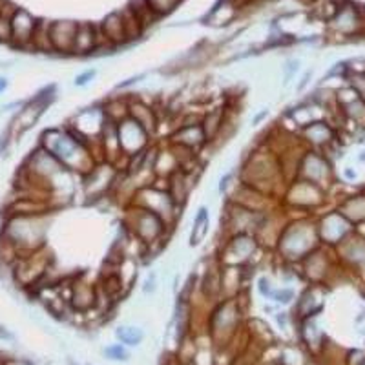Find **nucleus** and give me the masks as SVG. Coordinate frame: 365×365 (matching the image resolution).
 Segmentation results:
<instances>
[{
  "instance_id": "1",
  "label": "nucleus",
  "mask_w": 365,
  "mask_h": 365,
  "mask_svg": "<svg viewBox=\"0 0 365 365\" xmlns=\"http://www.w3.org/2000/svg\"><path fill=\"white\" fill-rule=\"evenodd\" d=\"M41 146L48 150L61 165L70 172L88 175L96 168V159L91 155L90 143L71 128L48 130L42 135Z\"/></svg>"
},
{
  "instance_id": "2",
  "label": "nucleus",
  "mask_w": 365,
  "mask_h": 365,
  "mask_svg": "<svg viewBox=\"0 0 365 365\" xmlns=\"http://www.w3.org/2000/svg\"><path fill=\"white\" fill-rule=\"evenodd\" d=\"M318 247V228L311 220H294L283 225L278 241H276L279 257L287 263H299Z\"/></svg>"
},
{
  "instance_id": "3",
  "label": "nucleus",
  "mask_w": 365,
  "mask_h": 365,
  "mask_svg": "<svg viewBox=\"0 0 365 365\" xmlns=\"http://www.w3.org/2000/svg\"><path fill=\"white\" fill-rule=\"evenodd\" d=\"M133 207H141L145 210L154 212L155 216L161 217L168 228H174L175 221L179 217V207L174 201V197L170 195V192L166 188H158V187H141L133 192Z\"/></svg>"
},
{
  "instance_id": "4",
  "label": "nucleus",
  "mask_w": 365,
  "mask_h": 365,
  "mask_svg": "<svg viewBox=\"0 0 365 365\" xmlns=\"http://www.w3.org/2000/svg\"><path fill=\"white\" fill-rule=\"evenodd\" d=\"M126 223H128V230L141 241L143 245H155V243H161L163 237L166 236V230H170L168 225L161 220L159 216H155L154 212L145 210L141 207H133L128 212V217H126Z\"/></svg>"
},
{
  "instance_id": "5",
  "label": "nucleus",
  "mask_w": 365,
  "mask_h": 365,
  "mask_svg": "<svg viewBox=\"0 0 365 365\" xmlns=\"http://www.w3.org/2000/svg\"><path fill=\"white\" fill-rule=\"evenodd\" d=\"M298 179L309 181L319 188H325L332 181V165L327 155L318 150H309L299 159L298 166Z\"/></svg>"
},
{
  "instance_id": "6",
  "label": "nucleus",
  "mask_w": 365,
  "mask_h": 365,
  "mask_svg": "<svg viewBox=\"0 0 365 365\" xmlns=\"http://www.w3.org/2000/svg\"><path fill=\"white\" fill-rule=\"evenodd\" d=\"M51 257L46 256L44 249H37L34 252L24 254L17 257V265H15V279L21 285H35L44 274L50 270Z\"/></svg>"
},
{
  "instance_id": "7",
  "label": "nucleus",
  "mask_w": 365,
  "mask_h": 365,
  "mask_svg": "<svg viewBox=\"0 0 365 365\" xmlns=\"http://www.w3.org/2000/svg\"><path fill=\"white\" fill-rule=\"evenodd\" d=\"M256 250L257 237L254 234H234L228 237L221 250V265H247L256 254Z\"/></svg>"
},
{
  "instance_id": "8",
  "label": "nucleus",
  "mask_w": 365,
  "mask_h": 365,
  "mask_svg": "<svg viewBox=\"0 0 365 365\" xmlns=\"http://www.w3.org/2000/svg\"><path fill=\"white\" fill-rule=\"evenodd\" d=\"M285 203L296 210H312L324 203V188L316 187L312 182L296 178L289 182L285 194Z\"/></svg>"
},
{
  "instance_id": "9",
  "label": "nucleus",
  "mask_w": 365,
  "mask_h": 365,
  "mask_svg": "<svg viewBox=\"0 0 365 365\" xmlns=\"http://www.w3.org/2000/svg\"><path fill=\"white\" fill-rule=\"evenodd\" d=\"M316 228H318L319 243L324 245H340L353 232L351 221L338 210L329 212L324 217H319Z\"/></svg>"
},
{
  "instance_id": "10",
  "label": "nucleus",
  "mask_w": 365,
  "mask_h": 365,
  "mask_svg": "<svg viewBox=\"0 0 365 365\" xmlns=\"http://www.w3.org/2000/svg\"><path fill=\"white\" fill-rule=\"evenodd\" d=\"M148 133L130 117L119 120V141L125 158L130 159L145 152L146 146H148Z\"/></svg>"
},
{
  "instance_id": "11",
  "label": "nucleus",
  "mask_w": 365,
  "mask_h": 365,
  "mask_svg": "<svg viewBox=\"0 0 365 365\" xmlns=\"http://www.w3.org/2000/svg\"><path fill=\"white\" fill-rule=\"evenodd\" d=\"M302 276L307 282H311L312 285H324L325 278L331 272V259H329L327 252H325L322 247L312 250L309 256H305L302 259Z\"/></svg>"
},
{
  "instance_id": "12",
  "label": "nucleus",
  "mask_w": 365,
  "mask_h": 365,
  "mask_svg": "<svg viewBox=\"0 0 365 365\" xmlns=\"http://www.w3.org/2000/svg\"><path fill=\"white\" fill-rule=\"evenodd\" d=\"M299 133H302L303 141L307 143L309 146H312V150H318V152L319 150L325 152L334 143V130L324 119L314 120L311 125L303 126Z\"/></svg>"
},
{
  "instance_id": "13",
  "label": "nucleus",
  "mask_w": 365,
  "mask_h": 365,
  "mask_svg": "<svg viewBox=\"0 0 365 365\" xmlns=\"http://www.w3.org/2000/svg\"><path fill=\"white\" fill-rule=\"evenodd\" d=\"M172 145L178 148H185L188 152H195L201 146L207 145V137H205L203 126L200 123H190V125H182L172 135Z\"/></svg>"
},
{
  "instance_id": "14",
  "label": "nucleus",
  "mask_w": 365,
  "mask_h": 365,
  "mask_svg": "<svg viewBox=\"0 0 365 365\" xmlns=\"http://www.w3.org/2000/svg\"><path fill=\"white\" fill-rule=\"evenodd\" d=\"M37 24L38 22H35V19L29 13L17 9L11 19V42H15V46H21V48L31 44Z\"/></svg>"
},
{
  "instance_id": "15",
  "label": "nucleus",
  "mask_w": 365,
  "mask_h": 365,
  "mask_svg": "<svg viewBox=\"0 0 365 365\" xmlns=\"http://www.w3.org/2000/svg\"><path fill=\"white\" fill-rule=\"evenodd\" d=\"M77 22H53L50 28V38L53 51H61V53H71L73 50L75 34H77Z\"/></svg>"
},
{
  "instance_id": "16",
  "label": "nucleus",
  "mask_w": 365,
  "mask_h": 365,
  "mask_svg": "<svg viewBox=\"0 0 365 365\" xmlns=\"http://www.w3.org/2000/svg\"><path fill=\"white\" fill-rule=\"evenodd\" d=\"M128 117L130 119L135 120L137 125L141 126V128L145 130L148 135H152V133H154L159 126L158 113H155V110L141 99H130Z\"/></svg>"
},
{
  "instance_id": "17",
  "label": "nucleus",
  "mask_w": 365,
  "mask_h": 365,
  "mask_svg": "<svg viewBox=\"0 0 365 365\" xmlns=\"http://www.w3.org/2000/svg\"><path fill=\"white\" fill-rule=\"evenodd\" d=\"M101 35H103L106 46L113 48V46L125 44L128 41V35H126L125 22H123V17L120 13H110L108 17L104 19L99 26Z\"/></svg>"
},
{
  "instance_id": "18",
  "label": "nucleus",
  "mask_w": 365,
  "mask_h": 365,
  "mask_svg": "<svg viewBox=\"0 0 365 365\" xmlns=\"http://www.w3.org/2000/svg\"><path fill=\"white\" fill-rule=\"evenodd\" d=\"M96 50H99V29L96 26L83 24L77 26V34H75L73 41V55H90Z\"/></svg>"
},
{
  "instance_id": "19",
  "label": "nucleus",
  "mask_w": 365,
  "mask_h": 365,
  "mask_svg": "<svg viewBox=\"0 0 365 365\" xmlns=\"http://www.w3.org/2000/svg\"><path fill=\"white\" fill-rule=\"evenodd\" d=\"M340 250H341V257H344V262H347L349 265L354 267L356 270H365V240L364 237L358 236H351L340 243Z\"/></svg>"
},
{
  "instance_id": "20",
  "label": "nucleus",
  "mask_w": 365,
  "mask_h": 365,
  "mask_svg": "<svg viewBox=\"0 0 365 365\" xmlns=\"http://www.w3.org/2000/svg\"><path fill=\"white\" fill-rule=\"evenodd\" d=\"M227 120V110L225 108H214L208 113H205L203 119H201V126H203L207 143H214L216 139H220Z\"/></svg>"
},
{
  "instance_id": "21",
  "label": "nucleus",
  "mask_w": 365,
  "mask_h": 365,
  "mask_svg": "<svg viewBox=\"0 0 365 365\" xmlns=\"http://www.w3.org/2000/svg\"><path fill=\"white\" fill-rule=\"evenodd\" d=\"M361 24V19L353 6H340L336 15L332 17V26L340 31V34L351 35L354 34Z\"/></svg>"
},
{
  "instance_id": "22",
  "label": "nucleus",
  "mask_w": 365,
  "mask_h": 365,
  "mask_svg": "<svg viewBox=\"0 0 365 365\" xmlns=\"http://www.w3.org/2000/svg\"><path fill=\"white\" fill-rule=\"evenodd\" d=\"M44 106L46 103H42V101H35V103L28 104L24 110H22L21 113L17 115V119L13 120V132L15 133H22L26 132L28 128H31V126L37 123L38 117L42 115V112H44Z\"/></svg>"
},
{
  "instance_id": "23",
  "label": "nucleus",
  "mask_w": 365,
  "mask_h": 365,
  "mask_svg": "<svg viewBox=\"0 0 365 365\" xmlns=\"http://www.w3.org/2000/svg\"><path fill=\"white\" fill-rule=\"evenodd\" d=\"M338 212H341L351 223H365V194L351 195L338 205Z\"/></svg>"
},
{
  "instance_id": "24",
  "label": "nucleus",
  "mask_w": 365,
  "mask_h": 365,
  "mask_svg": "<svg viewBox=\"0 0 365 365\" xmlns=\"http://www.w3.org/2000/svg\"><path fill=\"white\" fill-rule=\"evenodd\" d=\"M71 302H73L75 307L79 309H88L90 305L96 303V289L91 287V283L83 282V279H77L71 287Z\"/></svg>"
},
{
  "instance_id": "25",
  "label": "nucleus",
  "mask_w": 365,
  "mask_h": 365,
  "mask_svg": "<svg viewBox=\"0 0 365 365\" xmlns=\"http://www.w3.org/2000/svg\"><path fill=\"white\" fill-rule=\"evenodd\" d=\"M208 227H210V217H208V208L200 207L197 214L192 223V234H190V247L201 245L208 234Z\"/></svg>"
},
{
  "instance_id": "26",
  "label": "nucleus",
  "mask_w": 365,
  "mask_h": 365,
  "mask_svg": "<svg viewBox=\"0 0 365 365\" xmlns=\"http://www.w3.org/2000/svg\"><path fill=\"white\" fill-rule=\"evenodd\" d=\"M120 17H123V22H125V28H126V35H128V41H132V38H137L139 35L143 34V29H145V24H143L141 21H139V17H137L135 13H133V9L130 8H125L123 11H120Z\"/></svg>"
},
{
  "instance_id": "27",
  "label": "nucleus",
  "mask_w": 365,
  "mask_h": 365,
  "mask_svg": "<svg viewBox=\"0 0 365 365\" xmlns=\"http://www.w3.org/2000/svg\"><path fill=\"white\" fill-rule=\"evenodd\" d=\"M50 28L51 24H46V22H38L37 24V29H35V35H34V42H31L37 50H42V51L53 50L51 38H50Z\"/></svg>"
},
{
  "instance_id": "28",
  "label": "nucleus",
  "mask_w": 365,
  "mask_h": 365,
  "mask_svg": "<svg viewBox=\"0 0 365 365\" xmlns=\"http://www.w3.org/2000/svg\"><path fill=\"white\" fill-rule=\"evenodd\" d=\"M130 8L133 9V13H135L137 17H139V21L145 24V28L148 24H152V22L155 21V19H159L158 15L154 13V9L150 8L148 2L146 0H133L132 4H130Z\"/></svg>"
},
{
  "instance_id": "29",
  "label": "nucleus",
  "mask_w": 365,
  "mask_h": 365,
  "mask_svg": "<svg viewBox=\"0 0 365 365\" xmlns=\"http://www.w3.org/2000/svg\"><path fill=\"white\" fill-rule=\"evenodd\" d=\"M143 336L145 334H143L141 329L135 327H119V331H117V338L126 345H137L143 340Z\"/></svg>"
},
{
  "instance_id": "30",
  "label": "nucleus",
  "mask_w": 365,
  "mask_h": 365,
  "mask_svg": "<svg viewBox=\"0 0 365 365\" xmlns=\"http://www.w3.org/2000/svg\"><path fill=\"white\" fill-rule=\"evenodd\" d=\"M146 2H148L150 8L154 9L158 17H163V15H168L170 11H174L181 0H146Z\"/></svg>"
},
{
  "instance_id": "31",
  "label": "nucleus",
  "mask_w": 365,
  "mask_h": 365,
  "mask_svg": "<svg viewBox=\"0 0 365 365\" xmlns=\"http://www.w3.org/2000/svg\"><path fill=\"white\" fill-rule=\"evenodd\" d=\"M349 88L356 93V97L365 103V73H351L349 75Z\"/></svg>"
},
{
  "instance_id": "32",
  "label": "nucleus",
  "mask_w": 365,
  "mask_h": 365,
  "mask_svg": "<svg viewBox=\"0 0 365 365\" xmlns=\"http://www.w3.org/2000/svg\"><path fill=\"white\" fill-rule=\"evenodd\" d=\"M15 15V13H13ZM13 15H6L4 9L0 13V41L8 42L11 41V19Z\"/></svg>"
},
{
  "instance_id": "33",
  "label": "nucleus",
  "mask_w": 365,
  "mask_h": 365,
  "mask_svg": "<svg viewBox=\"0 0 365 365\" xmlns=\"http://www.w3.org/2000/svg\"><path fill=\"white\" fill-rule=\"evenodd\" d=\"M272 299L276 303H282V305H287L294 299V291L289 289V287H283V289H278V291L272 292Z\"/></svg>"
},
{
  "instance_id": "34",
  "label": "nucleus",
  "mask_w": 365,
  "mask_h": 365,
  "mask_svg": "<svg viewBox=\"0 0 365 365\" xmlns=\"http://www.w3.org/2000/svg\"><path fill=\"white\" fill-rule=\"evenodd\" d=\"M155 289H158V272L152 270V272L146 276L145 283H143V292H145V294H154Z\"/></svg>"
},
{
  "instance_id": "35",
  "label": "nucleus",
  "mask_w": 365,
  "mask_h": 365,
  "mask_svg": "<svg viewBox=\"0 0 365 365\" xmlns=\"http://www.w3.org/2000/svg\"><path fill=\"white\" fill-rule=\"evenodd\" d=\"M257 291H259V294L265 296V298H272V282H270V278H267V276H262V278L257 279Z\"/></svg>"
},
{
  "instance_id": "36",
  "label": "nucleus",
  "mask_w": 365,
  "mask_h": 365,
  "mask_svg": "<svg viewBox=\"0 0 365 365\" xmlns=\"http://www.w3.org/2000/svg\"><path fill=\"white\" fill-rule=\"evenodd\" d=\"M96 75L97 70H88L84 71V73L77 75V77H75V86H86V84H90L91 81L96 79Z\"/></svg>"
},
{
  "instance_id": "37",
  "label": "nucleus",
  "mask_w": 365,
  "mask_h": 365,
  "mask_svg": "<svg viewBox=\"0 0 365 365\" xmlns=\"http://www.w3.org/2000/svg\"><path fill=\"white\" fill-rule=\"evenodd\" d=\"M106 353H108V356H112L113 360H126L125 349L120 347V345H113V347H108V349H106Z\"/></svg>"
},
{
  "instance_id": "38",
  "label": "nucleus",
  "mask_w": 365,
  "mask_h": 365,
  "mask_svg": "<svg viewBox=\"0 0 365 365\" xmlns=\"http://www.w3.org/2000/svg\"><path fill=\"white\" fill-rule=\"evenodd\" d=\"M296 71H298V61H292V63L287 64V68H285V81H283V86H287V84L291 83L292 75H294Z\"/></svg>"
},
{
  "instance_id": "39",
  "label": "nucleus",
  "mask_w": 365,
  "mask_h": 365,
  "mask_svg": "<svg viewBox=\"0 0 365 365\" xmlns=\"http://www.w3.org/2000/svg\"><path fill=\"white\" fill-rule=\"evenodd\" d=\"M309 79H311V71H307V73L303 75V79L299 81V84H298V88H296V90H298V91L305 90V86H307V84H309Z\"/></svg>"
},
{
  "instance_id": "40",
  "label": "nucleus",
  "mask_w": 365,
  "mask_h": 365,
  "mask_svg": "<svg viewBox=\"0 0 365 365\" xmlns=\"http://www.w3.org/2000/svg\"><path fill=\"white\" fill-rule=\"evenodd\" d=\"M360 159H364V161H365V152H364V154H361V155H360Z\"/></svg>"
}]
</instances>
